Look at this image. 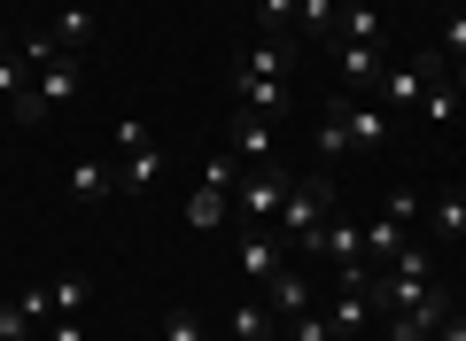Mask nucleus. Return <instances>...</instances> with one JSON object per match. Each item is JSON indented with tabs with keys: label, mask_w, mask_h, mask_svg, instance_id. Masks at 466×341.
Here are the masks:
<instances>
[{
	"label": "nucleus",
	"mask_w": 466,
	"mask_h": 341,
	"mask_svg": "<svg viewBox=\"0 0 466 341\" xmlns=\"http://www.w3.org/2000/svg\"><path fill=\"white\" fill-rule=\"evenodd\" d=\"M288 24H296V0H257V32H272V39H280Z\"/></svg>",
	"instance_id": "nucleus-28"
},
{
	"label": "nucleus",
	"mask_w": 466,
	"mask_h": 341,
	"mask_svg": "<svg viewBox=\"0 0 466 341\" xmlns=\"http://www.w3.org/2000/svg\"><path fill=\"white\" fill-rule=\"evenodd\" d=\"M86 303H94V279H86V272H63V279L47 287V310H55V318H78Z\"/></svg>",
	"instance_id": "nucleus-22"
},
{
	"label": "nucleus",
	"mask_w": 466,
	"mask_h": 341,
	"mask_svg": "<svg viewBox=\"0 0 466 341\" xmlns=\"http://www.w3.org/2000/svg\"><path fill=\"white\" fill-rule=\"evenodd\" d=\"M280 334H288V341H334V318H327V310L311 303V310H303V318H288Z\"/></svg>",
	"instance_id": "nucleus-26"
},
{
	"label": "nucleus",
	"mask_w": 466,
	"mask_h": 341,
	"mask_svg": "<svg viewBox=\"0 0 466 341\" xmlns=\"http://www.w3.org/2000/svg\"><path fill=\"white\" fill-rule=\"evenodd\" d=\"M366 341H389V334H366Z\"/></svg>",
	"instance_id": "nucleus-36"
},
{
	"label": "nucleus",
	"mask_w": 466,
	"mask_h": 341,
	"mask_svg": "<svg viewBox=\"0 0 466 341\" xmlns=\"http://www.w3.org/2000/svg\"><path fill=\"white\" fill-rule=\"evenodd\" d=\"M435 341H466V310H451V318L435 326Z\"/></svg>",
	"instance_id": "nucleus-33"
},
{
	"label": "nucleus",
	"mask_w": 466,
	"mask_h": 341,
	"mask_svg": "<svg viewBox=\"0 0 466 341\" xmlns=\"http://www.w3.org/2000/svg\"><path fill=\"white\" fill-rule=\"evenodd\" d=\"M327 217H334V179L319 171V179H296V186H288L280 226H272V233H280L296 256H311V241H319V226H327Z\"/></svg>",
	"instance_id": "nucleus-1"
},
{
	"label": "nucleus",
	"mask_w": 466,
	"mask_h": 341,
	"mask_svg": "<svg viewBox=\"0 0 466 341\" xmlns=\"http://www.w3.org/2000/svg\"><path fill=\"white\" fill-rule=\"evenodd\" d=\"M195 179H202V186H226V195H233V179H241V163H233V155H210V163L195 171Z\"/></svg>",
	"instance_id": "nucleus-31"
},
{
	"label": "nucleus",
	"mask_w": 466,
	"mask_h": 341,
	"mask_svg": "<svg viewBox=\"0 0 466 341\" xmlns=\"http://www.w3.org/2000/svg\"><path fill=\"white\" fill-rule=\"evenodd\" d=\"M156 179H164V147H133V155H125V163H116V195H148V186Z\"/></svg>",
	"instance_id": "nucleus-15"
},
{
	"label": "nucleus",
	"mask_w": 466,
	"mask_h": 341,
	"mask_svg": "<svg viewBox=\"0 0 466 341\" xmlns=\"http://www.w3.org/2000/svg\"><path fill=\"white\" fill-rule=\"evenodd\" d=\"M288 186H296V171H280V163H257L249 179H241V195H233V217H241L249 233H272V226H280Z\"/></svg>",
	"instance_id": "nucleus-2"
},
{
	"label": "nucleus",
	"mask_w": 466,
	"mask_h": 341,
	"mask_svg": "<svg viewBox=\"0 0 466 341\" xmlns=\"http://www.w3.org/2000/svg\"><path fill=\"white\" fill-rule=\"evenodd\" d=\"M47 341H86V326H78V318H55V334H47Z\"/></svg>",
	"instance_id": "nucleus-34"
},
{
	"label": "nucleus",
	"mask_w": 466,
	"mask_h": 341,
	"mask_svg": "<svg viewBox=\"0 0 466 341\" xmlns=\"http://www.w3.org/2000/svg\"><path fill=\"white\" fill-rule=\"evenodd\" d=\"M327 318H334V334H358V341H366V334H373V295L334 287V310H327Z\"/></svg>",
	"instance_id": "nucleus-18"
},
{
	"label": "nucleus",
	"mask_w": 466,
	"mask_h": 341,
	"mask_svg": "<svg viewBox=\"0 0 466 341\" xmlns=\"http://www.w3.org/2000/svg\"><path fill=\"white\" fill-rule=\"evenodd\" d=\"M187 226H195V233H218V226H226V217H233V195H226V186H202L195 179V195H187Z\"/></svg>",
	"instance_id": "nucleus-17"
},
{
	"label": "nucleus",
	"mask_w": 466,
	"mask_h": 341,
	"mask_svg": "<svg viewBox=\"0 0 466 341\" xmlns=\"http://www.w3.org/2000/svg\"><path fill=\"white\" fill-rule=\"evenodd\" d=\"M226 334H233V341H280V318H272L265 295H241V303H233V318H226Z\"/></svg>",
	"instance_id": "nucleus-12"
},
{
	"label": "nucleus",
	"mask_w": 466,
	"mask_h": 341,
	"mask_svg": "<svg viewBox=\"0 0 466 341\" xmlns=\"http://www.w3.org/2000/svg\"><path fill=\"white\" fill-rule=\"evenodd\" d=\"M24 94H32V63L8 47V55H0V101H24Z\"/></svg>",
	"instance_id": "nucleus-25"
},
{
	"label": "nucleus",
	"mask_w": 466,
	"mask_h": 341,
	"mask_svg": "<svg viewBox=\"0 0 466 341\" xmlns=\"http://www.w3.org/2000/svg\"><path fill=\"white\" fill-rule=\"evenodd\" d=\"M311 147H319V163H342L350 155V116H342V94L319 109V125H311Z\"/></svg>",
	"instance_id": "nucleus-16"
},
{
	"label": "nucleus",
	"mask_w": 466,
	"mask_h": 341,
	"mask_svg": "<svg viewBox=\"0 0 466 341\" xmlns=\"http://www.w3.org/2000/svg\"><path fill=\"white\" fill-rule=\"evenodd\" d=\"M334 63H342V85H358V94H366V85H381V47H342L334 55Z\"/></svg>",
	"instance_id": "nucleus-20"
},
{
	"label": "nucleus",
	"mask_w": 466,
	"mask_h": 341,
	"mask_svg": "<svg viewBox=\"0 0 466 341\" xmlns=\"http://www.w3.org/2000/svg\"><path fill=\"white\" fill-rule=\"evenodd\" d=\"M47 32H55V47H63V55H86V47L101 39V24H94V8H86V0H70V8L47 24Z\"/></svg>",
	"instance_id": "nucleus-14"
},
{
	"label": "nucleus",
	"mask_w": 466,
	"mask_h": 341,
	"mask_svg": "<svg viewBox=\"0 0 466 341\" xmlns=\"http://www.w3.org/2000/svg\"><path fill=\"white\" fill-rule=\"evenodd\" d=\"M164 341H202V310H171V318H164Z\"/></svg>",
	"instance_id": "nucleus-30"
},
{
	"label": "nucleus",
	"mask_w": 466,
	"mask_h": 341,
	"mask_svg": "<svg viewBox=\"0 0 466 341\" xmlns=\"http://www.w3.org/2000/svg\"><path fill=\"white\" fill-rule=\"evenodd\" d=\"M257 295H265V303H272V318H280V326H288V318H303V310H311V303H319V279H311V272H303V264H288V272H280V279H272V287H257Z\"/></svg>",
	"instance_id": "nucleus-5"
},
{
	"label": "nucleus",
	"mask_w": 466,
	"mask_h": 341,
	"mask_svg": "<svg viewBox=\"0 0 466 341\" xmlns=\"http://www.w3.org/2000/svg\"><path fill=\"white\" fill-rule=\"evenodd\" d=\"M233 264H241V287H272V279L288 272L280 264V233H241V256Z\"/></svg>",
	"instance_id": "nucleus-6"
},
{
	"label": "nucleus",
	"mask_w": 466,
	"mask_h": 341,
	"mask_svg": "<svg viewBox=\"0 0 466 341\" xmlns=\"http://www.w3.org/2000/svg\"><path fill=\"white\" fill-rule=\"evenodd\" d=\"M148 140H156V132H148V116H140V109L116 116V155H133V147H148Z\"/></svg>",
	"instance_id": "nucleus-29"
},
{
	"label": "nucleus",
	"mask_w": 466,
	"mask_h": 341,
	"mask_svg": "<svg viewBox=\"0 0 466 341\" xmlns=\"http://www.w3.org/2000/svg\"><path fill=\"white\" fill-rule=\"evenodd\" d=\"M39 334V310L24 303V295H8V303H0V341H32Z\"/></svg>",
	"instance_id": "nucleus-24"
},
{
	"label": "nucleus",
	"mask_w": 466,
	"mask_h": 341,
	"mask_svg": "<svg viewBox=\"0 0 466 341\" xmlns=\"http://www.w3.org/2000/svg\"><path fill=\"white\" fill-rule=\"evenodd\" d=\"M233 163H241V171H257V163H272V116H233V147H226Z\"/></svg>",
	"instance_id": "nucleus-8"
},
{
	"label": "nucleus",
	"mask_w": 466,
	"mask_h": 341,
	"mask_svg": "<svg viewBox=\"0 0 466 341\" xmlns=\"http://www.w3.org/2000/svg\"><path fill=\"white\" fill-rule=\"evenodd\" d=\"M63 186H70V202H86V210H94V202H109V195H116V163L78 155V163L63 171Z\"/></svg>",
	"instance_id": "nucleus-9"
},
{
	"label": "nucleus",
	"mask_w": 466,
	"mask_h": 341,
	"mask_svg": "<svg viewBox=\"0 0 466 341\" xmlns=\"http://www.w3.org/2000/svg\"><path fill=\"white\" fill-rule=\"evenodd\" d=\"M381 217H397V226H412V217H420V195H412V186H397V195H389V210Z\"/></svg>",
	"instance_id": "nucleus-32"
},
{
	"label": "nucleus",
	"mask_w": 466,
	"mask_h": 341,
	"mask_svg": "<svg viewBox=\"0 0 466 341\" xmlns=\"http://www.w3.org/2000/svg\"><path fill=\"white\" fill-rule=\"evenodd\" d=\"M8 47H16V32H8V24H0V55H8Z\"/></svg>",
	"instance_id": "nucleus-35"
},
{
	"label": "nucleus",
	"mask_w": 466,
	"mask_h": 341,
	"mask_svg": "<svg viewBox=\"0 0 466 341\" xmlns=\"http://www.w3.org/2000/svg\"><path fill=\"white\" fill-rule=\"evenodd\" d=\"M233 109H249V116H280L288 94H296V78H249V70H233Z\"/></svg>",
	"instance_id": "nucleus-4"
},
{
	"label": "nucleus",
	"mask_w": 466,
	"mask_h": 341,
	"mask_svg": "<svg viewBox=\"0 0 466 341\" xmlns=\"http://www.w3.org/2000/svg\"><path fill=\"white\" fill-rule=\"evenodd\" d=\"M451 8H466V0H451Z\"/></svg>",
	"instance_id": "nucleus-37"
},
{
	"label": "nucleus",
	"mask_w": 466,
	"mask_h": 341,
	"mask_svg": "<svg viewBox=\"0 0 466 341\" xmlns=\"http://www.w3.org/2000/svg\"><path fill=\"white\" fill-rule=\"evenodd\" d=\"M32 85H39V101H47V116H55V109H70V101H78V85H86V70H78V55H55V63L39 70Z\"/></svg>",
	"instance_id": "nucleus-10"
},
{
	"label": "nucleus",
	"mask_w": 466,
	"mask_h": 341,
	"mask_svg": "<svg viewBox=\"0 0 466 341\" xmlns=\"http://www.w3.org/2000/svg\"><path fill=\"white\" fill-rule=\"evenodd\" d=\"M459 109H466V94L451 85V70H443V78H428V94H420V116H428V125H459Z\"/></svg>",
	"instance_id": "nucleus-19"
},
{
	"label": "nucleus",
	"mask_w": 466,
	"mask_h": 341,
	"mask_svg": "<svg viewBox=\"0 0 466 341\" xmlns=\"http://www.w3.org/2000/svg\"><path fill=\"white\" fill-rule=\"evenodd\" d=\"M342 116H350V147H358V155H381V147H389V109H381V101L342 94Z\"/></svg>",
	"instance_id": "nucleus-3"
},
{
	"label": "nucleus",
	"mask_w": 466,
	"mask_h": 341,
	"mask_svg": "<svg viewBox=\"0 0 466 341\" xmlns=\"http://www.w3.org/2000/svg\"><path fill=\"white\" fill-rule=\"evenodd\" d=\"M404 241H412V226H397V217H373V226H366V264H373V272H381V264L397 256Z\"/></svg>",
	"instance_id": "nucleus-21"
},
{
	"label": "nucleus",
	"mask_w": 466,
	"mask_h": 341,
	"mask_svg": "<svg viewBox=\"0 0 466 341\" xmlns=\"http://www.w3.org/2000/svg\"><path fill=\"white\" fill-rule=\"evenodd\" d=\"M311 256H327L334 272H342V264H366V226H350V217L334 210L327 226H319V241H311Z\"/></svg>",
	"instance_id": "nucleus-7"
},
{
	"label": "nucleus",
	"mask_w": 466,
	"mask_h": 341,
	"mask_svg": "<svg viewBox=\"0 0 466 341\" xmlns=\"http://www.w3.org/2000/svg\"><path fill=\"white\" fill-rule=\"evenodd\" d=\"M435 47H443L451 63L466 55V8H443V24H435Z\"/></svg>",
	"instance_id": "nucleus-27"
},
{
	"label": "nucleus",
	"mask_w": 466,
	"mask_h": 341,
	"mask_svg": "<svg viewBox=\"0 0 466 341\" xmlns=\"http://www.w3.org/2000/svg\"><path fill=\"white\" fill-rule=\"evenodd\" d=\"M428 226H435V241H451V233H466V179H451L443 195H435V217H428Z\"/></svg>",
	"instance_id": "nucleus-23"
},
{
	"label": "nucleus",
	"mask_w": 466,
	"mask_h": 341,
	"mask_svg": "<svg viewBox=\"0 0 466 341\" xmlns=\"http://www.w3.org/2000/svg\"><path fill=\"white\" fill-rule=\"evenodd\" d=\"M342 47H381V32H389V16H381V0H342Z\"/></svg>",
	"instance_id": "nucleus-11"
},
{
	"label": "nucleus",
	"mask_w": 466,
	"mask_h": 341,
	"mask_svg": "<svg viewBox=\"0 0 466 341\" xmlns=\"http://www.w3.org/2000/svg\"><path fill=\"white\" fill-rule=\"evenodd\" d=\"M233 70H249V78H296V63H288V39H272V32H257L249 47H241V63Z\"/></svg>",
	"instance_id": "nucleus-13"
}]
</instances>
